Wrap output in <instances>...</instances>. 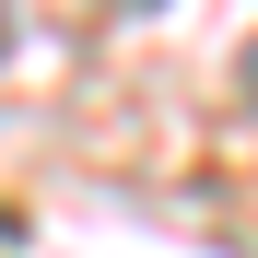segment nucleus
<instances>
[{
  "instance_id": "1",
  "label": "nucleus",
  "mask_w": 258,
  "mask_h": 258,
  "mask_svg": "<svg viewBox=\"0 0 258 258\" xmlns=\"http://www.w3.org/2000/svg\"><path fill=\"white\" fill-rule=\"evenodd\" d=\"M246 94H258V47H246Z\"/></svg>"
}]
</instances>
